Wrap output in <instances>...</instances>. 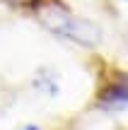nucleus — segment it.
<instances>
[{"label":"nucleus","instance_id":"nucleus-2","mask_svg":"<svg viewBox=\"0 0 128 130\" xmlns=\"http://www.w3.org/2000/svg\"><path fill=\"white\" fill-rule=\"evenodd\" d=\"M99 108L106 113H119L128 108V77L119 75L116 79H111L99 94Z\"/></svg>","mask_w":128,"mask_h":130},{"label":"nucleus","instance_id":"nucleus-4","mask_svg":"<svg viewBox=\"0 0 128 130\" xmlns=\"http://www.w3.org/2000/svg\"><path fill=\"white\" fill-rule=\"evenodd\" d=\"M19 130H41V128H39V125H34V123H29V125H22Z\"/></svg>","mask_w":128,"mask_h":130},{"label":"nucleus","instance_id":"nucleus-1","mask_svg":"<svg viewBox=\"0 0 128 130\" xmlns=\"http://www.w3.org/2000/svg\"><path fill=\"white\" fill-rule=\"evenodd\" d=\"M44 27H48L53 34L68 39V41H75L80 46H97L102 41V29L94 22L80 17V14H73L65 5L51 3L39 12Z\"/></svg>","mask_w":128,"mask_h":130},{"label":"nucleus","instance_id":"nucleus-3","mask_svg":"<svg viewBox=\"0 0 128 130\" xmlns=\"http://www.w3.org/2000/svg\"><path fill=\"white\" fill-rule=\"evenodd\" d=\"M34 87H36L39 92H44L46 96H58V92H61L56 75L48 72V70H39V72H36V77H34Z\"/></svg>","mask_w":128,"mask_h":130}]
</instances>
